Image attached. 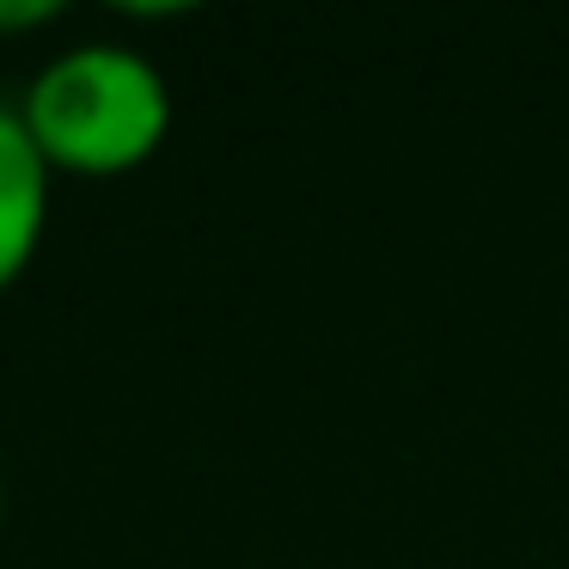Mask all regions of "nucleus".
<instances>
[{
    "mask_svg": "<svg viewBox=\"0 0 569 569\" xmlns=\"http://www.w3.org/2000/svg\"><path fill=\"white\" fill-rule=\"evenodd\" d=\"M50 19H62V0H0V31L50 26Z\"/></svg>",
    "mask_w": 569,
    "mask_h": 569,
    "instance_id": "7ed1b4c3",
    "label": "nucleus"
},
{
    "mask_svg": "<svg viewBox=\"0 0 569 569\" xmlns=\"http://www.w3.org/2000/svg\"><path fill=\"white\" fill-rule=\"evenodd\" d=\"M0 520H7V483H0Z\"/></svg>",
    "mask_w": 569,
    "mask_h": 569,
    "instance_id": "20e7f679",
    "label": "nucleus"
},
{
    "mask_svg": "<svg viewBox=\"0 0 569 569\" xmlns=\"http://www.w3.org/2000/svg\"><path fill=\"white\" fill-rule=\"evenodd\" d=\"M31 141L43 148L50 172L111 178L141 166L172 129V87L160 62L129 43L92 38L74 50H56L31 74L19 99Z\"/></svg>",
    "mask_w": 569,
    "mask_h": 569,
    "instance_id": "f257e3e1",
    "label": "nucleus"
},
{
    "mask_svg": "<svg viewBox=\"0 0 569 569\" xmlns=\"http://www.w3.org/2000/svg\"><path fill=\"white\" fill-rule=\"evenodd\" d=\"M43 221H50V160L31 141L19 104L0 99V288L19 282L38 258Z\"/></svg>",
    "mask_w": 569,
    "mask_h": 569,
    "instance_id": "f03ea898",
    "label": "nucleus"
}]
</instances>
